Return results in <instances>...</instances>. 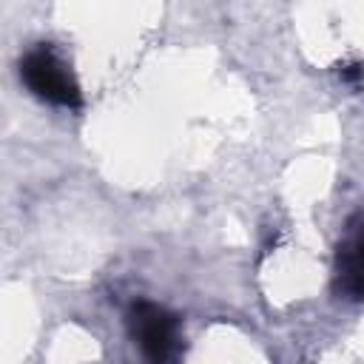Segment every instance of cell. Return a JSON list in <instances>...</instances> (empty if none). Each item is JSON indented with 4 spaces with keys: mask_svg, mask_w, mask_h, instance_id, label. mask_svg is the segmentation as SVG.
Instances as JSON below:
<instances>
[{
    "mask_svg": "<svg viewBox=\"0 0 364 364\" xmlns=\"http://www.w3.org/2000/svg\"><path fill=\"white\" fill-rule=\"evenodd\" d=\"M20 80L37 100H43L48 105L71 108V111L82 105V94H80L74 74L68 71V65L60 60V54L48 43H40L23 54Z\"/></svg>",
    "mask_w": 364,
    "mask_h": 364,
    "instance_id": "obj_1",
    "label": "cell"
},
{
    "mask_svg": "<svg viewBox=\"0 0 364 364\" xmlns=\"http://www.w3.org/2000/svg\"><path fill=\"white\" fill-rule=\"evenodd\" d=\"M128 333L134 344H139L142 355L151 361H168L179 350V321L171 310L154 301H134L128 307Z\"/></svg>",
    "mask_w": 364,
    "mask_h": 364,
    "instance_id": "obj_2",
    "label": "cell"
},
{
    "mask_svg": "<svg viewBox=\"0 0 364 364\" xmlns=\"http://www.w3.org/2000/svg\"><path fill=\"white\" fill-rule=\"evenodd\" d=\"M333 290L347 301H364V216H353L336 247Z\"/></svg>",
    "mask_w": 364,
    "mask_h": 364,
    "instance_id": "obj_3",
    "label": "cell"
},
{
    "mask_svg": "<svg viewBox=\"0 0 364 364\" xmlns=\"http://www.w3.org/2000/svg\"><path fill=\"white\" fill-rule=\"evenodd\" d=\"M361 74H364V68H361V65H350V68H344V71H341V77H344V80H350V82H355Z\"/></svg>",
    "mask_w": 364,
    "mask_h": 364,
    "instance_id": "obj_4",
    "label": "cell"
}]
</instances>
